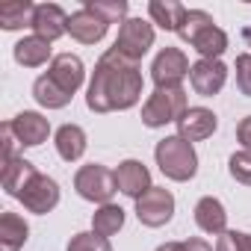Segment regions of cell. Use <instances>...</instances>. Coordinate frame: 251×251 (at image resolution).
I'll list each match as a JSON object with an SVG mask.
<instances>
[{
    "mask_svg": "<svg viewBox=\"0 0 251 251\" xmlns=\"http://www.w3.org/2000/svg\"><path fill=\"white\" fill-rule=\"evenodd\" d=\"M121 225H124V210L115 204H103L92 219V227L98 236H112L115 230H121Z\"/></svg>",
    "mask_w": 251,
    "mask_h": 251,
    "instance_id": "603a6c76",
    "label": "cell"
},
{
    "mask_svg": "<svg viewBox=\"0 0 251 251\" xmlns=\"http://www.w3.org/2000/svg\"><path fill=\"white\" fill-rule=\"evenodd\" d=\"M106 21L98 15V12H92V9H77L74 15H68V33L77 39V42H83V45H95V42H100L103 36H106Z\"/></svg>",
    "mask_w": 251,
    "mask_h": 251,
    "instance_id": "5bb4252c",
    "label": "cell"
},
{
    "mask_svg": "<svg viewBox=\"0 0 251 251\" xmlns=\"http://www.w3.org/2000/svg\"><path fill=\"white\" fill-rule=\"evenodd\" d=\"M9 130H12V136H15L18 145L36 148V145H42V142L48 139L50 124H48V118H42L39 112H21V115H15V118L9 121Z\"/></svg>",
    "mask_w": 251,
    "mask_h": 251,
    "instance_id": "8fae6325",
    "label": "cell"
},
{
    "mask_svg": "<svg viewBox=\"0 0 251 251\" xmlns=\"http://www.w3.org/2000/svg\"><path fill=\"white\" fill-rule=\"evenodd\" d=\"M3 186L9 195L21 198L30 213H39V216L50 213L59 204V186L48 175H39L33 163L18 160V157L3 163Z\"/></svg>",
    "mask_w": 251,
    "mask_h": 251,
    "instance_id": "7a4b0ae2",
    "label": "cell"
},
{
    "mask_svg": "<svg viewBox=\"0 0 251 251\" xmlns=\"http://www.w3.org/2000/svg\"><path fill=\"white\" fill-rule=\"evenodd\" d=\"M148 12H151V18H154L163 30H175V33H177L189 9H186L183 3H175V0H154V3L148 6Z\"/></svg>",
    "mask_w": 251,
    "mask_h": 251,
    "instance_id": "7402d4cb",
    "label": "cell"
},
{
    "mask_svg": "<svg viewBox=\"0 0 251 251\" xmlns=\"http://www.w3.org/2000/svg\"><path fill=\"white\" fill-rule=\"evenodd\" d=\"M236 136H239V142L245 145V151L251 154V115L239 121V127H236Z\"/></svg>",
    "mask_w": 251,
    "mask_h": 251,
    "instance_id": "f1b7e54d",
    "label": "cell"
},
{
    "mask_svg": "<svg viewBox=\"0 0 251 251\" xmlns=\"http://www.w3.org/2000/svg\"><path fill=\"white\" fill-rule=\"evenodd\" d=\"M83 74H86V71H83V62H80L74 53H59V56H53L48 74H42V77L36 80L33 95H36V100H39L42 106L59 109V106H65V103L71 100V95L80 89Z\"/></svg>",
    "mask_w": 251,
    "mask_h": 251,
    "instance_id": "3957f363",
    "label": "cell"
},
{
    "mask_svg": "<svg viewBox=\"0 0 251 251\" xmlns=\"http://www.w3.org/2000/svg\"><path fill=\"white\" fill-rule=\"evenodd\" d=\"M151 45H154V27H151L148 21H142V18H130V21L121 24L118 39H115L112 48H115L121 56H127V59L139 62V59L148 53Z\"/></svg>",
    "mask_w": 251,
    "mask_h": 251,
    "instance_id": "ba28073f",
    "label": "cell"
},
{
    "mask_svg": "<svg viewBox=\"0 0 251 251\" xmlns=\"http://www.w3.org/2000/svg\"><path fill=\"white\" fill-rule=\"evenodd\" d=\"M48 56H50V42L42 39V36H27V39H21V42L15 45V59H18L21 65H27V68L45 65Z\"/></svg>",
    "mask_w": 251,
    "mask_h": 251,
    "instance_id": "d6986e66",
    "label": "cell"
},
{
    "mask_svg": "<svg viewBox=\"0 0 251 251\" xmlns=\"http://www.w3.org/2000/svg\"><path fill=\"white\" fill-rule=\"evenodd\" d=\"M177 130L186 142H201L216 130V115L204 106H189L180 118H177Z\"/></svg>",
    "mask_w": 251,
    "mask_h": 251,
    "instance_id": "9a60e30c",
    "label": "cell"
},
{
    "mask_svg": "<svg viewBox=\"0 0 251 251\" xmlns=\"http://www.w3.org/2000/svg\"><path fill=\"white\" fill-rule=\"evenodd\" d=\"M189 80H192V89H195L198 95L210 98V95H216V92L225 86L227 68H225L219 59H198V62L192 65V71H189Z\"/></svg>",
    "mask_w": 251,
    "mask_h": 251,
    "instance_id": "7c38bea8",
    "label": "cell"
},
{
    "mask_svg": "<svg viewBox=\"0 0 251 251\" xmlns=\"http://www.w3.org/2000/svg\"><path fill=\"white\" fill-rule=\"evenodd\" d=\"M230 175L239 183H248L251 186V154L248 151H239V154L230 157Z\"/></svg>",
    "mask_w": 251,
    "mask_h": 251,
    "instance_id": "484cf974",
    "label": "cell"
},
{
    "mask_svg": "<svg viewBox=\"0 0 251 251\" xmlns=\"http://www.w3.org/2000/svg\"><path fill=\"white\" fill-rule=\"evenodd\" d=\"M189 71H192V68H189L183 50H177V48H166V50L154 59V68H151L157 89H163V86H180V80H183Z\"/></svg>",
    "mask_w": 251,
    "mask_h": 251,
    "instance_id": "30bf717a",
    "label": "cell"
},
{
    "mask_svg": "<svg viewBox=\"0 0 251 251\" xmlns=\"http://www.w3.org/2000/svg\"><path fill=\"white\" fill-rule=\"evenodd\" d=\"M157 251H210V245L204 239H186V242H166Z\"/></svg>",
    "mask_w": 251,
    "mask_h": 251,
    "instance_id": "83f0119b",
    "label": "cell"
},
{
    "mask_svg": "<svg viewBox=\"0 0 251 251\" xmlns=\"http://www.w3.org/2000/svg\"><path fill=\"white\" fill-rule=\"evenodd\" d=\"M236 86L245 98H251V53L236 56Z\"/></svg>",
    "mask_w": 251,
    "mask_h": 251,
    "instance_id": "4316f807",
    "label": "cell"
},
{
    "mask_svg": "<svg viewBox=\"0 0 251 251\" xmlns=\"http://www.w3.org/2000/svg\"><path fill=\"white\" fill-rule=\"evenodd\" d=\"M86 9L98 12L106 24H115V21H121L124 15H127V3H124V0H112V3H103V0H86Z\"/></svg>",
    "mask_w": 251,
    "mask_h": 251,
    "instance_id": "cb8c5ba5",
    "label": "cell"
},
{
    "mask_svg": "<svg viewBox=\"0 0 251 251\" xmlns=\"http://www.w3.org/2000/svg\"><path fill=\"white\" fill-rule=\"evenodd\" d=\"M195 222H198V227L204 230V233H225V225H227V213H225V207H222V201L219 198H201L198 204H195Z\"/></svg>",
    "mask_w": 251,
    "mask_h": 251,
    "instance_id": "e0dca14e",
    "label": "cell"
},
{
    "mask_svg": "<svg viewBox=\"0 0 251 251\" xmlns=\"http://www.w3.org/2000/svg\"><path fill=\"white\" fill-rule=\"evenodd\" d=\"M157 166L163 169L166 177L172 180H189L198 172V157L192 151V142H186L183 136H169L157 145Z\"/></svg>",
    "mask_w": 251,
    "mask_h": 251,
    "instance_id": "5b68a950",
    "label": "cell"
},
{
    "mask_svg": "<svg viewBox=\"0 0 251 251\" xmlns=\"http://www.w3.org/2000/svg\"><path fill=\"white\" fill-rule=\"evenodd\" d=\"M33 15H36V6L30 0H9V3H0V24H3V30L33 27Z\"/></svg>",
    "mask_w": 251,
    "mask_h": 251,
    "instance_id": "ffe728a7",
    "label": "cell"
},
{
    "mask_svg": "<svg viewBox=\"0 0 251 251\" xmlns=\"http://www.w3.org/2000/svg\"><path fill=\"white\" fill-rule=\"evenodd\" d=\"M175 213V198L169 189H160V186H151L142 198H136V216L142 225L148 227H160L172 219Z\"/></svg>",
    "mask_w": 251,
    "mask_h": 251,
    "instance_id": "9c48e42d",
    "label": "cell"
},
{
    "mask_svg": "<svg viewBox=\"0 0 251 251\" xmlns=\"http://www.w3.org/2000/svg\"><path fill=\"white\" fill-rule=\"evenodd\" d=\"M183 112H186V92H183V86H163L142 106V121L148 124V127H163V124H169V121H177Z\"/></svg>",
    "mask_w": 251,
    "mask_h": 251,
    "instance_id": "8992f818",
    "label": "cell"
},
{
    "mask_svg": "<svg viewBox=\"0 0 251 251\" xmlns=\"http://www.w3.org/2000/svg\"><path fill=\"white\" fill-rule=\"evenodd\" d=\"M68 251H112V248H109V239L106 236H98L92 230V233H77L68 242Z\"/></svg>",
    "mask_w": 251,
    "mask_h": 251,
    "instance_id": "d4e9b609",
    "label": "cell"
},
{
    "mask_svg": "<svg viewBox=\"0 0 251 251\" xmlns=\"http://www.w3.org/2000/svg\"><path fill=\"white\" fill-rule=\"evenodd\" d=\"M242 39H245V45H248V48H251V27H248V30H245V33H242Z\"/></svg>",
    "mask_w": 251,
    "mask_h": 251,
    "instance_id": "f546056e",
    "label": "cell"
},
{
    "mask_svg": "<svg viewBox=\"0 0 251 251\" xmlns=\"http://www.w3.org/2000/svg\"><path fill=\"white\" fill-rule=\"evenodd\" d=\"M142 95V74L139 62L121 56L115 48H109L92 77L89 86V109L95 112H112V109H127Z\"/></svg>",
    "mask_w": 251,
    "mask_h": 251,
    "instance_id": "6da1fadb",
    "label": "cell"
},
{
    "mask_svg": "<svg viewBox=\"0 0 251 251\" xmlns=\"http://www.w3.org/2000/svg\"><path fill=\"white\" fill-rule=\"evenodd\" d=\"M177 33L183 36V42H189V45L201 53V59H219V53L227 48V36H225V33L213 24V18H210L207 12H201V9H189Z\"/></svg>",
    "mask_w": 251,
    "mask_h": 251,
    "instance_id": "277c9868",
    "label": "cell"
},
{
    "mask_svg": "<svg viewBox=\"0 0 251 251\" xmlns=\"http://www.w3.org/2000/svg\"><path fill=\"white\" fill-rule=\"evenodd\" d=\"M56 151L65 163H74L86 154V133L77 124H62L56 130Z\"/></svg>",
    "mask_w": 251,
    "mask_h": 251,
    "instance_id": "ac0fdd59",
    "label": "cell"
},
{
    "mask_svg": "<svg viewBox=\"0 0 251 251\" xmlns=\"http://www.w3.org/2000/svg\"><path fill=\"white\" fill-rule=\"evenodd\" d=\"M33 30H36V36L53 42V39H59L62 33H68V15H65L56 3H42V6H36Z\"/></svg>",
    "mask_w": 251,
    "mask_h": 251,
    "instance_id": "2e32d148",
    "label": "cell"
},
{
    "mask_svg": "<svg viewBox=\"0 0 251 251\" xmlns=\"http://www.w3.org/2000/svg\"><path fill=\"white\" fill-rule=\"evenodd\" d=\"M115 186L130 198H142L151 189V175L139 160H124L115 169Z\"/></svg>",
    "mask_w": 251,
    "mask_h": 251,
    "instance_id": "4fadbf2b",
    "label": "cell"
},
{
    "mask_svg": "<svg viewBox=\"0 0 251 251\" xmlns=\"http://www.w3.org/2000/svg\"><path fill=\"white\" fill-rule=\"evenodd\" d=\"M27 222L15 213H3L0 216V242H3V251H18L27 242Z\"/></svg>",
    "mask_w": 251,
    "mask_h": 251,
    "instance_id": "44dd1931",
    "label": "cell"
},
{
    "mask_svg": "<svg viewBox=\"0 0 251 251\" xmlns=\"http://www.w3.org/2000/svg\"><path fill=\"white\" fill-rule=\"evenodd\" d=\"M74 189H77L86 201H100V204H106V201L112 198V192L118 189V186H115V172H109L106 166H98V163L83 166V169L77 172V177H74Z\"/></svg>",
    "mask_w": 251,
    "mask_h": 251,
    "instance_id": "52a82bcc",
    "label": "cell"
}]
</instances>
